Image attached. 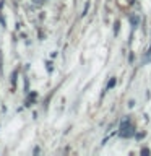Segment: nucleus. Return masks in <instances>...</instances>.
I'll return each instance as SVG.
<instances>
[{
	"instance_id": "nucleus-1",
	"label": "nucleus",
	"mask_w": 151,
	"mask_h": 156,
	"mask_svg": "<svg viewBox=\"0 0 151 156\" xmlns=\"http://www.w3.org/2000/svg\"><path fill=\"white\" fill-rule=\"evenodd\" d=\"M120 135L125 136V138H128V136L133 135V127H132L128 117H125V119L122 120V124H120Z\"/></svg>"
}]
</instances>
